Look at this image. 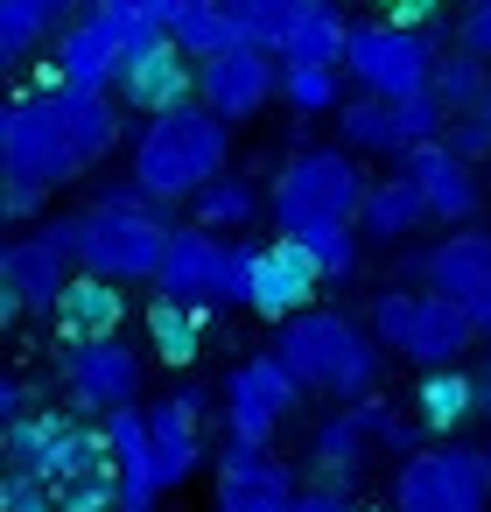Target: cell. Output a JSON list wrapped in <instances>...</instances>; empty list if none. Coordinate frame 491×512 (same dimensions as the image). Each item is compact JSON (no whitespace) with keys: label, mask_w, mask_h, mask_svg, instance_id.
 Here are the masks:
<instances>
[{"label":"cell","mask_w":491,"mask_h":512,"mask_svg":"<svg viewBox=\"0 0 491 512\" xmlns=\"http://www.w3.org/2000/svg\"><path fill=\"white\" fill-rule=\"evenodd\" d=\"M274 351L281 365L323 393L330 407H351V400H372L379 393V372H386V344L372 337V323L344 316V309H302L274 330Z\"/></svg>","instance_id":"1"},{"label":"cell","mask_w":491,"mask_h":512,"mask_svg":"<svg viewBox=\"0 0 491 512\" xmlns=\"http://www.w3.org/2000/svg\"><path fill=\"white\" fill-rule=\"evenodd\" d=\"M232 120H218L204 99H183L169 113H155L134 141V183L155 197V204H190L211 176H225L232 162Z\"/></svg>","instance_id":"2"},{"label":"cell","mask_w":491,"mask_h":512,"mask_svg":"<svg viewBox=\"0 0 491 512\" xmlns=\"http://www.w3.org/2000/svg\"><path fill=\"white\" fill-rule=\"evenodd\" d=\"M36 225H50L71 253H78V267L85 274H106V281H148L155 288V274H162V260H169V218H162V204L155 211H106V204H85V211H50V218H36Z\"/></svg>","instance_id":"3"},{"label":"cell","mask_w":491,"mask_h":512,"mask_svg":"<svg viewBox=\"0 0 491 512\" xmlns=\"http://www.w3.org/2000/svg\"><path fill=\"white\" fill-rule=\"evenodd\" d=\"M365 169L358 155L337 141V148H295L267 190V211H274V232L302 239L316 225H358V204H365Z\"/></svg>","instance_id":"4"},{"label":"cell","mask_w":491,"mask_h":512,"mask_svg":"<svg viewBox=\"0 0 491 512\" xmlns=\"http://www.w3.org/2000/svg\"><path fill=\"white\" fill-rule=\"evenodd\" d=\"M85 148L57 106V92H15L8 113H0V176H22L43 190H71L85 176Z\"/></svg>","instance_id":"5"},{"label":"cell","mask_w":491,"mask_h":512,"mask_svg":"<svg viewBox=\"0 0 491 512\" xmlns=\"http://www.w3.org/2000/svg\"><path fill=\"white\" fill-rule=\"evenodd\" d=\"M393 505L400 512H491V456L442 435V442L400 456Z\"/></svg>","instance_id":"6"},{"label":"cell","mask_w":491,"mask_h":512,"mask_svg":"<svg viewBox=\"0 0 491 512\" xmlns=\"http://www.w3.org/2000/svg\"><path fill=\"white\" fill-rule=\"evenodd\" d=\"M435 36L428 29H407L393 15L379 22H358L351 29V50H344V78L358 92H379V99H407V92H428L435 85Z\"/></svg>","instance_id":"7"},{"label":"cell","mask_w":491,"mask_h":512,"mask_svg":"<svg viewBox=\"0 0 491 512\" xmlns=\"http://www.w3.org/2000/svg\"><path fill=\"white\" fill-rule=\"evenodd\" d=\"M57 372H64V400H71L78 414L106 421V414H120V407L141 400L148 358H141V344H127V337L113 330V337H71Z\"/></svg>","instance_id":"8"},{"label":"cell","mask_w":491,"mask_h":512,"mask_svg":"<svg viewBox=\"0 0 491 512\" xmlns=\"http://www.w3.org/2000/svg\"><path fill=\"white\" fill-rule=\"evenodd\" d=\"M302 379L281 365V351H253L246 365L225 372V435H246V442H274L295 407H302Z\"/></svg>","instance_id":"9"},{"label":"cell","mask_w":491,"mask_h":512,"mask_svg":"<svg viewBox=\"0 0 491 512\" xmlns=\"http://www.w3.org/2000/svg\"><path fill=\"white\" fill-rule=\"evenodd\" d=\"M197 99H204L218 120L246 127V120L267 113V99H281V57L260 50V43H239V50H225V57H204V64H197Z\"/></svg>","instance_id":"10"},{"label":"cell","mask_w":491,"mask_h":512,"mask_svg":"<svg viewBox=\"0 0 491 512\" xmlns=\"http://www.w3.org/2000/svg\"><path fill=\"white\" fill-rule=\"evenodd\" d=\"M211 512H295V470L274 456V442L225 435L218 449V491Z\"/></svg>","instance_id":"11"},{"label":"cell","mask_w":491,"mask_h":512,"mask_svg":"<svg viewBox=\"0 0 491 512\" xmlns=\"http://www.w3.org/2000/svg\"><path fill=\"white\" fill-rule=\"evenodd\" d=\"M400 281H421V288H442L456 302H477L491 288V232L484 225H449L442 239L400 253Z\"/></svg>","instance_id":"12"},{"label":"cell","mask_w":491,"mask_h":512,"mask_svg":"<svg viewBox=\"0 0 491 512\" xmlns=\"http://www.w3.org/2000/svg\"><path fill=\"white\" fill-rule=\"evenodd\" d=\"M71 281H78V253L50 225H29V232H15L8 246H0V288H15L22 309L57 316V302H64Z\"/></svg>","instance_id":"13"},{"label":"cell","mask_w":491,"mask_h":512,"mask_svg":"<svg viewBox=\"0 0 491 512\" xmlns=\"http://www.w3.org/2000/svg\"><path fill=\"white\" fill-rule=\"evenodd\" d=\"M477 337H484V330H477V309H470V302H456V295L414 281V309H407V330H400L393 351L428 372V365H463V351H470Z\"/></svg>","instance_id":"14"},{"label":"cell","mask_w":491,"mask_h":512,"mask_svg":"<svg viewBox=\"0 0 491 512\" xmlns=\"http://www.w3.org/2000/svg\"><path fill=\"white\" fill-rule=\"evenodd\" d=\"M155 295H169V302H190V309H225V232H211V225H176L169 232V260H162V274H155Z\"/></svg>","instance_id":"15"},{"label":"cell","mask_w":491,"mask_h":512,"mask_svg":"<svg viewBox=\"0 0 491 512\" xmlns=\"http://www.w3.org/2000/svg\"><path fill=\"white\" fill-rule=\"evenodd\" d=\"M113 99H120V106H134L141 120H155V113H169V106L197 99V57H190L176 36H162V43H148L141 57H127V64H120Z\"/></svg>","instance_id":"16"},{"label":"cell","mask_w":491,"mask_h":512,"mask_svg":"<svg viewBox=\"0 0 491 512\" xmlns=\"http://www.w3.org/2000/svg\"><path fill=\"white\" fill-rule=\"evenodd\" d=\"M414 183H421V197H428V218L449 232V225H477V211L491 204L484 197V176H477V162H463V155H449L442 141H421L407 162H400Z\"/></svg>","instance_id":"17"},{"label":"cell","mask_w":491,"mask_h":512,"mask_svg":"<svg viewBox=\"0 0 491 512\" xmlns=\"http://www.w3.org/2000/svg\"><path fill=\"white\" fill-rule=\"evenodd\" d=\"M316 288H323L316 253H309L302 239L274 232V246H260V260H253V309H260L267 323H288V316H302V309L316 302Z\"/></svg>","instance_id":"18"},{"label":"cell","mask_w":491,"mask_h":512,"mask_svg":"<svg viewBox=\"0 0 491 512\" xmlns=\"http://www.w3.org/2000/svg\"><path fill=\"white\" fill-rule=\"evenodd\" d=\"M204 407L211 393L204 386H176L148 407V428H155V470H162V491L190 484L197 463H204Z\"/></svg>","instance_id":"19"},{"label":"cell","mask_w":491,"mask_h":512,"mask_svg":"<svg viewBox=\"0 0 491 512\" xmlns=\"http://www.w3.org/2000/svg\"><path fill=\"white\" fill-rule=\"evenodd\" d=\"M78 15V0H0V71H29Z\"/></svg>","instance_id":"20"},{"label":"cell","mask_w":491,"mask_h":512,"mask_svg":"<svg viewBox=\"0 0 491 512\" xmlns=\"http://www.w3.org/2000/svg\"><path fill=\"white\" fill-rule=\"evenodd\" d=\"M337 141L351 155H379V162H407L414 155V134H407L400 99H379V92H358V99L337 106Z\"/></svg>","instance_id":"21"},{"label":"cell","mask_w":491,"mask_h":512,"mask_svg":"<svg viewBox=\"0 0 491 512\" xmlns=\"http://www.w3.org/2000/svg\"><path fill=\"white\" fill-rule=\"evenodd\" d=\"M428 225V197H421V183L400 169V176H386V183H372L365 190V204H358V232L372 239V246H400V239H414Z\"/></svg>","instance_id":"22"},{"label":"cell","mask_w":491,"mask_h":512,"mask_svg":"<svg viewBox=\"0 0 491 512\" xmlns=\"http://www.w3.org/2000/svg\"><path fill=\"white\" fill-rule=\"evenodd\" d=\"M120 288H127V281H106V274H85V267H78V281H71L64 302H57L64 344H71V337H113L120 316H127V295H120Z\"/></svg>","instance_id":"23"},{"label":"cell","mask_w":491,"mask_h":512,"mask_svg":"<svg viewBox=\"0 0 491 512\" xmlns=\"http://www.w3.org/2000/svg\"><path fill=\"white\" fill-rule=\"evenodd\" d=\"M365 456H372V428H365L358 400H351V407H330V414L316 421V435H309V463H316V477L351 484Z\"/></svg>","instance_id":"24"},{"label":"cell","mask_w":491,"mask_h":512,"mask_svg":"<svg viewBox=\"0 0 491 512\" xmlns=\"http://www.w3.org/2000/svg\"><path fill=\"white\" fill-rule=\"evenodd\" d=\"M351 29H358V22L337 8V0H302V8H295V29H288V43H281V57H288V64H344Z\"/></svg>","instance_id":"25"},{"label":"cell","mask_w":491,"mask_h":512,"mask_svg":"<svg viewBox=\"0 0 491 512\" xmlns=\"http://www.w3.org/2000/svg\"><path fill=\"white\" fill-rule=\"evenodd\" d=\"M414 414L428 421V435H456L470 414H477V372L463 365H428L414 379Z\"/></svg>","instance_id":"26"},{"label":"cell","mask_w":491,"mask_h":512,"mask_svg":"<svg viewBox=\"0 0 491 512\" xmlns=\"http://www.w3.org/2000/svg\"><path fill=\"white\" fill-rule=\"evenodd\" d=\"M169 36L204 64V57H225V50H239L246 43V29L232 22V8L225 0H176V15H169Z\"/></svg>","instance_id":"27"},{"label":"cell","mask_w":491,"mask_h":512,"mask_svg":"<svg viewBox=\"0 0 491 512\" xmlns=\"http://www.w3.org/2000/svg\"><path fill=\"white\" fill-rule=\"evenodd\" d=\"M204 323H211L204 309L155 295V302H148V344H155V358H162V365H197V351H204Z\"/></svg>","instance_id":"28"},{"label":"cell","mask_w":491,"mask_h":512,"mask_svg":"<svg viewBox=\"0 0 491 512\" xmlns=\"http://www.w3.org/2000/svg\"><path fill=\"white\" fill-rule=\"evenodd\" d=\"M344 64H288L281 57V106L288 113H302V120H316V113H337L344 106Z\"/></svg>","instance_id":"29"},{"label":"cell","mask_w":491,"mask_h":512,"mask_svg":"<svg viewBox=\"0 0 491 512\" xmlns=\"http://www.w3.org/2000/svg\"><path fill=\"white\" fill-rule=\"evenodd\" d=\"M57 106H64V120H71V134H78L85 162L99 169V162L120 148V106H113L106 92H57Z\"/></svg>","instance_id":"30"},{"label":"cell","mask_w":491,"mask_h":512,"mask_svg":"<svg viewBox=\"0 0 491 512\" xmlns=\"http://www.w3.org/2000/svg\"><path fill=\"white\" fill-rule=\"evenodd\" d=\"M260 204H267V197L253 190V176L225 169V176H211V183L190 197V218H197V225H211V232H239V225H246Z\"/></svg>","instance_id":"31"},{"label":"cell","mask_w":491,"mask_h":512,"mask_svg":"<svg viewBox=\"0 0 491 512\" xmlns=\"http://www.w3.org/2000/svg\"><path fill=\"white\" fill-rule=\"evenodd\" d=\"M484 92H491V71H484V57L477 50H442L435 57V99L449 106V113H477L484 106Z\"/></svg>","instance_id":"32"},{"label":"cell","mask_w":491,"mask_h":512,"mask_svg":"<svg viewBox=\"0 0 491 512\" xmlns=\"http://www.w3.org/2000/svg\"><path fill=\"white\" fill-rule=\"evenodd\" d=\"M78 414V407H71ZM71 414H57V407H36V414H22V421H8L0 428V449H8V470H43V456L57 449V435H64V421Z\"/></svg>","instance_id":"33"},{"label":"cell","mask_w":491,"mask_h":512,"mask_svg":"<svg viewBox=\"0 0 491 512\" xmlns=\"http://www.w3.org/2000/svg\"><path fill=\"white\" fill-rule=\"evenodd\" d=\"M358 414H365V428H372V449H386V456H414V449H428V442H421L428 421H421L414 407H393L386 393H372V400H358Z\"/></svg>","instance_id":"34"},{"label":"cell","mask_w":491,"mask_h":512,"mask_svg":"<svg viewBox=\"0 0 491 512\" xmlns=\"http://www.w3.org/2000/svg\"><path fill=\"white\" fill-rule=\"evenodd\" d=\"M225 8H232V22L246 29V43H260V50L281 57V43H288V29H295V8H302V0H225Z\"/></svg>","instance_id":"35"},{"label":"cell","mask_w":491,"mask_h":512,"mask_svg":"<svg viewBox=\"0 0 491 512\" xmlns=\"http://www.w3.org/2000/svg\"><path fill=\"white\" fill-rule=\"evenodd\" d=\"M302 246L316 253L323 281H337V288H344V281L358 274V260H365V253H358V246H365V232H358V225H316V232H302Z\"/></svg>","instance_id":"36"},{"label":"cell","mask_w":491,"mask_h":512,"mask_svg":"<svg viewBox=\"0 0 491 512\" xmlns=\"http://www.w3.org/2000/svg\"><path fill=\"white\" fill-rule=\"evenodd\" d=\"M0 512H64V491L36 470H8V484H0Z\"/></svg>","instance_id":"37"},{"label":"cell","mask_w":491,"mask_h":512,"mask_svg":"<svg viewBox=\"0 0 491 512\" xmlns=\"http://www.w3.org/2000/svg\"><path fill=\"white\" fill-rule=\"evenodd\" d=\"M50 197H57V190H43V183L0 176V218H8V225H36V218H50Z\"/></svg>","instance_id":"38"},{"label":"cell","mask_w":491,"mask_h":512,"mask_svg":"<svg viewBox=\"0 0 491 512\" xmlns=\"http://www.w3.org/2000/svg\"><path fill=\"white\" fill-rule=\"evenodd\" d=\"M253 260H260V246L225 232V309H253Z\"/></svg>","instance_id":"39"},{"label":"cell","mask_w":491,"mask_h":512,"mask_svg":"<svg viewBox=\"0 0 491 512\" xmlns=\"http://www.w3.org/2000/svg\"><path fill=\"white\" fill-rule=\"evenodd\" d=\"M442 148L463 155V162H491V120H484V113H449Z\"/></svg>","instance_id":"40"},{"label":"cell","mask_w":491,"mask_h":512,"mask_svg":"<svg viewBox=\"0 0 491 512\" xmlns=\"http://www.w3.org/2000/svg\"><path fill=\"white\" fill-rule=\"evenodd\" d=\"M456 43L491 64V0H463V8H456Z\"/></svg>","instance_id":"41"},{"label":"cell","mask_w":491,"mask_h":512,"mask_svg":"<svg viewBox=\"0 0 491 512\" xmlns=\"http://www.w3.org/2000/svg\"><path fill=\"white\" fill-rule=\"evenodd\" d=\"M295 512H351V484H330V477H316L309 491H295Z\"/></svg>","instance_id":"42"},{"label":"cell","mask_w":491,"mask_h":512,"mask_svg":"<svg viewBox=\"0 0 491 512\" xmlns=\"http://www.w3.org/2000/svg\"><path fill=\"white\" fill-rule=\"evenodd\" d=\"M22 414H36V407H29V379H22V372H8V379H0V428L22 421Z\"/></svg>","instance_id":"43"},{"label":"cell","mask_w":491,"mask_h":512,"mask_svg":"<svg viewBox=\"0 0 491 512\" xmlns=\"http://www.w3.org/2000/svg\"><path fill=\"white\" fill-rule=\"evenodd\" d=\"M379 8H386L393 22H407V29H428V22L442 15V0H379Z\"/></svg>","instance_id":"44"},{"label":"cell","mask_w":491,"mask_h":512,"mask_svg":"<svg viewBox=\"0 0 491 512\" xmlns=\"http://www.w3.org/2000/svg\"><path fill=\"white\" fill-rule=\"evenodd\" d=\"M92 8H120V15H155V22H169L176 0H92Z\"/></svg>","instance_id":"45"},{"label":"cell","mask_w":491,"mask_h":512,"mask_svg":"<svg viewBox=\"0 0 491 512\" xmlns=\"http://www.w3.org/2000/svg\"><path fill=\"white\" fill-rule=\"evenodd\" d=\"M477 414H484V421H491V358H484V365H477Z\"/></svg>","instance_id":"46"},{"label":"cell","mask_w":491,"mask_h":512,"mask_svg":"<svg viewBox=\"0 0 491 512\" xmlns=\"http://www.w3.org/2000/svg\"><path fill=\"white\" fill-rule=\"evenodd\" d=\"M470 309H477V330H484V344H491V288H484V295H477Z\"/></svg>","instance_id":"47"},{"label":"cell","mask_w":491,"mask_h":512,"mask_svg":"<svg viewBox=\"0 0 491 512\" xmlns=\"http://www.w3.org/2000/svg\"><path fill=\"white\" fill-rule=\"evenodd\" d=\"M351 512H400V505H351Z\"/></svg>","instance_id":"48"},{"label":"cell","mask_w":491,"mask_h":512,"mask_svg":"<svg viewBox=\"0 0 491 512\" xmlns=\"http://www.w3.org/2000/svg\"><path fill=\"white\" fill-rule=\"evenodd\" d=\"M113 512H134V505H113Z\"/></svg>","instance_id":"49"},{"label":"cell","mask_w":491,"mask_h":512,"mask_svg":"<svg viewBox=\"0 0 491 512\" xmlns=\"http://www.w3.org/2000/svg\"><path fill=\"white\" fill-rule=\"evenodd\" d=\"M484 456H491V449H484Z\"/></svg>","instance_id":"50"}]
</instances>
